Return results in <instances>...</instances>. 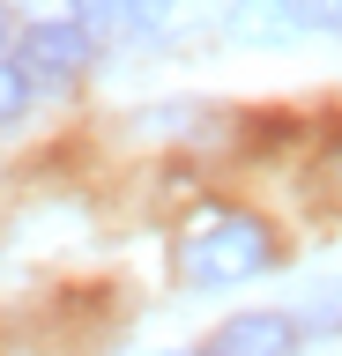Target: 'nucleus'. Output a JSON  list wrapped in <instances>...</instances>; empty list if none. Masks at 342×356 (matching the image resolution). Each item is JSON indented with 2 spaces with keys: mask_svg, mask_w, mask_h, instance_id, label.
<instances>
[{
  "mask_svg": "<svg viewBox=\"0 0 342 356\" xmlns=\"http://www.w3.org/2000/svg\"><path fill=\"white\" fill-rule=\"evenodd\" d=\"M297 305H305V327H342V282H320V289H305Z\"/></svg>",
  "mask_w": 342,
  "mask_h": 356,
  "instance_id": "nucleus-4",
  "label": "nucleus"
},
{
  "mask_svg": "<svg viewBox=\"0 0 342 356\" xmlns=\"http://www.w3.org/2000/svg\"><path fill=\"white\" fill-rule=\"evenodd\" d=\"M297 349V319L283 312H246V319H224L208 356H290Z\"/></svg>",
  "mask_w": 342,
  "mask_h": 356,
  "instance_id": "nucleus-3",
  "label": "nucleus"
},
{
  "mask_svg": "<svg viewBox=\"0 0 342 356\" xmlns=\"http://www.w3.org/2000/svg\"><path fill=\"white\" fill-rule=\"evenodd\" d=\"M0 52H8V8H0Z\"/></svg>",
  "mask_w": 342,
  "mask_h": 356,
  "instance_id": "nucleus-7",
  "label": "nucleus"
},
{
  "mask_svg": "<svg viewBox=\"0 0 342 356\" xmlns=\"http://www.w3.org/2000/svg\"><path fill=\"white\" fill-rule=\"evenodd\" d=\"M171 8H179V0H119V15H127V22H164Z\"/></svg>",
  "mask_w": 342,
  "mask_h": 356,
  "instance_id": "nucleus-6",
  "label": "nucleus"
},
{
  "mask_svg": "<svg viewBox=\"0 0 342 356\" xmlns=\"http://www.w3.org/2000/svg\"><path fill=\"white\" fill-rule=\"evenodd\" d=\"M15 67H23L30 82H45V89L75 82L90 67V30L82 22H30L23 44H15Z\"/></svg>",
  "mask_w": 342,
  "mask_h": 356,
  "instance_id": "nucleus-2",
  "label": "nucleus"
},
{
  "mask_svg": "<svg viewBox=\"0 0 342 356\" xmlns=\"http://www.w3.org/2000/svg\"><path fill=\"white\" fill-rule=\"evenodd\" d=\"M23 104H30V74L0 60V127H15V119H23Z\"/></svg>",
  "mask_w": 342,
  "mask_h": 356,
  "instance_id": "nucleus-5",
  "label": "nucleus"
},
{
  "mask_svg": "<svg viewBox=\"0 0 342 356\" xmlns=\"http://www.w3.org/2000/svg\"><path fill=\"white\" fill-rule=\"evenodd\" d=\"M261 267H275V230L261 216H208V222H194L186 245H179V275L194 289L253 282Z\"/></svg>",
  "mask_w": 342,
  "mask_h": 356,
  "instance_id": "nucleus-1",
  "label": "nucleus"
}]
</instances>
